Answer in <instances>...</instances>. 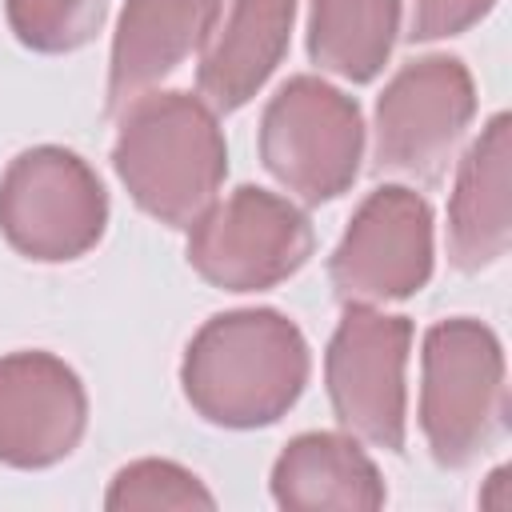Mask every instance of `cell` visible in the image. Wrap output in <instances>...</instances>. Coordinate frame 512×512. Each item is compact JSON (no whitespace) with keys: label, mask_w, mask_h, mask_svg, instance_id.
<instances>
[{"label":"cell","mask_w":512,"mask_h":512,"mask_svg":"<svg viewBox=\"0 0 512 512\" xmlns=\"http://www.w3.org/2000/svg\"><path fill=\"white\" fill-rule=\"evenodd\" d=\"M184 396L224 428L280 420L308 380V344L292 320L272 308L212 316L188 344Z\"/></svg>","instance_id":"6da1fadb"},{"label":"cell","mask_w":512,"mask_h":512,"mask_svg":"<svg viewBox=\"0 0 512 512\" xmlns=\"http://www.w3.org/2000/svg\"><path fill=\"white\" fill-rule=\"evenodd\" d=\"M112 160L132 200L172 228H192L228 172L220 124L188 92H140L128 100Z\"/></svg>","instance_id":"7a4b0ae2"},{"label":"cell","mask_w":512,"mask_h":512,"mask_svg":"<svg viewBox=\"0 0 512 512\" xmlns=\"http://www.w3.org/2000/svg\"><path fill=\"white\" fill-rule=\"evenodd\" d=\"M504 356L480 320H444L424 336L420 424L432 456L448 468L472 464L504 432Z\"/></svg>","instance_id":"3957f363"},{"label":"cell","mask_w":512,"mask_h":512,"mask_svg":"<svg viewBox=\"0 0 512 512\" xmlns=\"http://www.w3.org/2000/svg\"><path fill=\"white\" fill-rule=\"evenodd\" d=\"M360 152L364 120L356 100L316 76H292L264 108L260 156L308 204L340 196L356 180Z\"/></svg>","instance_id":"277c9868"},{"label":"cell","mask_w":512,"mask_h":512,"mask_svg":"<svg viewBox=\"0 0 512 512\" xmlns=\"http://www.w3.org/2000/svg\"><path fill=\"white\" fill-rule=\"evenodd\" d=\"M104 220V184L68 148L20 152L0 180V228L32 260H76L100 240Z\"/></svg>","instance_id":"5b68a950"},{"label":"cell","mask_w":512,"mask_h":512,"mask_svg":"<svg viewBox=\"0 0 512 512\" xmlns=\"http://www.w3.org/2000/svg\"><path fill=\"white\" fill-rule=\"evenodd\" d=\"M312 252L308 216L264 192L236 188L224 204H212L188 236V264L216 288L260 292L292 276Z\"/></svg>","instance_id":"8992f818"},{"label":"cell","mask_w":512,"mask_h":512,"mask_svg":"<svg viewBox=\"0 0 512 512\" xmlns=\"http://www.w3.org/2000/svg\"><path fill=\"white\" fill-rule=\"evenodd\" d=\"M412 324L404 316L372 312L368 304H348L332 344H328V396L336 420L388 452L404 448V364H408Z\"/></svg>","instance_id":"52a82bcc"},{"label":"cell","mask_w":512,"mask_h":512,"mask_svg":"<svg viewBox=\"0 0 512 512\" xmlns=\"http://www.w3.org/2000/svg\"><path fill=\"white\" fill-rule=\"evenodd\" d=\"M472 112V76L456 56L404 64L376 104V172L436 180Z\"/></svg>","instance_id":"ba28073f"},{"label":"cell","mask_w":512,"mask_h":512,"mask_svg":"<svg viewBox=\"0 0 512 512\" xmlns=\"http://www.w3.org/2000/svg\"><path fill=\"white\" fill-rule=\"evenodd\" d=\"M332 284L348 304L404 300L432 276V212L412 188H376L332 252Z\"/></svg>","instance_id":"9c48e42d"},{"label":"cell","mask_w":512,"mask_h":512,"mask_svg":"<svg viewBox=\"0 0 512 512\" xmlns=\"http://www.w3.org/2000/svg\"><path fill=\"white\" fill-rule=\"evenodd\" d=\"M88 400L76 372L48 352L0 360V460L44 468L64 460L84 436Z\"/></svg>","instance_id":"30bf717a"},{"label":"cell","mask_w":512,"mask_h":512,"mask_svg":"<svg viewBox=\"0 0 512 512\" xmlns=\"http://www.w3.org/2000/svg\"><path fill=\"white\" fill-rule=\"evenodd\" d=\"M220 16V0H128L108 76V108L120 112L180 60L208 44Z\"/></svg>","instance_id":"8fae6325"},{"label":"cell","mask_w":512,"mask_h":512,"mask_svg":"<svg viewBox=\"0 0 512 512\" xmlns=\"http://www.w3.org/2000/svg\"><path fill=\"white\" fill-rule=\"evenodd\" d=\"M508 116H492L480 140L460 160L456 192L448 204V256L464 272H480L508 252Z\"/></svg>","instance_id":"7c38bea8"},{"label":"cell","mask_w":512,"mask_h":512,"mask_svg":"<svg viewBox=\"0 0 512 512\" xmlns=\"http://www.w3.org/2000/svg\"><path fill=\"white\" fill-rule=\"evenodd\" d=\"M292 20L296 0H232V12L212 36L196 76L208 108L232 112L256 96L288 48Z\"/></svg>","instance_id":"4fadbf2b"},{"label":"cell","mask_w":512,"mask_h":512,"mask_svg":"<svg viewBox=\"0 0 512 512\" xmlns=\"http://www.w3.org/2000/svg\"><path fill=\"white\" fill-rule=\"evenodd\" d=\"M272 496L280 508H352L372 512L384 504V480L356 440L336 432L296 436L272 468Z\"/></svg>","instance_id":"5bb4252c"},{"label":"cell","mask_w":512,"mask_h":512,"mask_svg":"<svg viewBox=\"0 0 512 512\" xmlns=\"http://www.w3.org/2000/svg\"><path fill=\"white\" fill-rule=\"evenodd\" d=\"M400 32V0H312L308 52L344 80H372Z\"/></svg>","instance_id":"9a60e30c"},{"label":"cell","mask_w":512,"mask_h":512,"mask_svg":"<svg viewBox=\"0 0 512 512\" xmlns=\"http://www.w3.org/2000/svg\"><path fill=\"white\" fill-rule=\"evenodd\" d=\"M108 0H8V24L36 52H72L104 24Z\"/></svg>","instance_id":"2e32d148"},{"label":"cell","mask_w":512,"mask_h":512,"mask_svg":"<svg viewBox=\"0 0 512 512\" xmlns=\"http://www.w3.org/2000/svg\"><path fill=\"white\" fill-rule=\"evenodd\" d=\"M108 508L112 512H128V508H212V496L192 472H184L168 460H140V464H128L112 480Z\"/></svg>","instance_id":"e0dca14e"},{"label":"cell","mask_w":512,"mask_h":512,"mask_svg":"<svg viewBox=\"0 0 512 512\" xmlns=\"http://www.w3.org/2000/svg\"><path fill=\"white\" fill-rule=\"evenodd\" d=\"M492 0H412V40H440L456 36L468 24H476Z\"/></svg>","instance_id":"ac0fdd59"}]
</instances>
